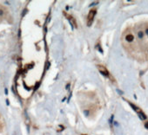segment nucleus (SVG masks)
<instances>
[{
    "label": "nucleus",
    "instance_id": "3",
    "mask_svg": "<svg viewBox=\"0 0 148 135\" xmlns=\"http://www.w3.org/2000/svg\"><path fill=\"white\" fill-rule=\"evenodd\" d=\"M98 69H99V70L100 71V73H101L102 75H104L105 76H106V77H108V78H110V79H112V80L113 81V78L111 76L110 73L108 72V70L106 69V68H105L104 66L99 65V66H98Z\"/></svg>",
    "mask_w": 148,
    "mask_h": 135
},
{
    "label": "nucleus",
    "instance_id": "2",
    "mask_svg": "<svg viewBox=\"0 0 148 135\" xmlns=\"http://www.w3.org/2000/svg\"><path fill=\"white\" fill-rule=\"evenodd\" d=\"M96 9H92L90 11L89 14H88V17H87V25L88 26H91L93 23V20H94V18L96 16Z\"/></svg>",
    "mask_w": 148,
    "mask_h": 135
},
{
    "label": "nucleus",
    "instance_id": "5",
    "mask_svg": "<svg viewBox=\"0 0 148 135\" xmlns=\"http://www.w3.org/2000/svg\"><path fill=\"white\" fill-rule=\"evenodd\" d=\"M4 128H5V120L2 115H0V132H3Z\"/></svg>",
    "mask_w": 148,
    "mask_h": 135
},
{
    "label": "nucleus",
    "instance_id": "1",
    "mask_svg": "<svg viewBox=\"0 0 148 135\" xmlns=\"http://www.w3.org/2000/svg\"><path fill=\"white\" fill-rule=\"evenodd\" d=\"M122 45L126 52L136 59L145 58L148 49V23H142L126 29L122 35Z\"/></svg>",
    "mask_w": 148,
    "mask_h": 135
},
{
    "label": "nucleus",
    "instance_id": "4",
    "mask_svg": "<svg viewBox=\"0 0 148 135\" xmlns=\"http://www.w3.org/2000/svg\"><path fill=\"white\" fill-rule=\"evenodd\" d=\"M7 14L8 11H6V9L4 6L0 5V22H2L3 19H5L7 17Z\"/></svg>",
    "mask_w": 148,
    "mask_h": 135
}]
</instances>
